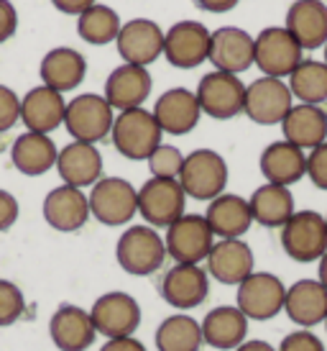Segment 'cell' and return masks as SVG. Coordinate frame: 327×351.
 Segmentation results:
<instances>
[{"instance_id":"cell-1","label":"cell","mask_w":327,"mask_h":351,"mask_svg":"<svg viewBox=\"0 0 327 351\" xmlns=\"http://www.w3.org/2000/svg\"><path fill=\"white\" fill-rule=\"evenodd\" d=\"M116 259L120 269L133 277H148L159 272L166 262L164 236L151 226H131L125 228L116 244Z\"/></svg>"},{"instance_id":"cell-2","label":"cell","mask_w":327,"mask_h":351,"mask_svg":"<svg viewBox=\"0 0 327 351\" xmlns=\"http://www.w3.org/2000/svg\"><path fill=\"white\" fill-rule=\"evenodd\" d=\"M161 128L156 123V118L151 110L146 108H133V110H123L118 113L113 121V147L118 149V154H123L125 159H148L154 154V149L161 144Z\"/></svg>"},{"instance_id":"cell-3","label":"cell","mask_w":327,"mask_h":351,"mask_svg":"<svg viewBox=\"0 0 327 351\" xmlns=\"http://www.w3.org/2000/svg\"><path fill=\"white\" fill-rule=\"evenodd\" d=\"M179 185L184 195L194 200H215L225 193L228 185V162L222 159L215 149H194L184 156L182 172H179Z\"/></svg>"},{"instance_id":"cell-4","label":"cell","mask_w":327,"mask_h":351,"mask_svg":"<svg viewBox=\"0 0 327 351\" xmlns=\"http://www.w3.org/2000/svg\"><path fill=\"white\" fill-rule=\"evenodd\" d=\"M116 110L110 108L105 95L97 93H82L72 98L64 110V128L69 131L72 141H85V144H97L113 131Z\"/></svg>"},{"instance_id":"cell-5","label":"cell","mask_w":327,"mask_h":351,"mask_svg":"<svg viewBox=\"0 0 327 351\" xmlns=\"http://www.w3.org/2000/svg\"><path fill=\"white\" fill-rule=\"evenodd\" d=\"M281 246L289 259L309 264L327 252V221L317 210H297L281 226Z\"/></svg>"},{"instance_id":"cell-6","label":"cell","mask_w":327,"mask_h":351,"mask_svg":"<svg viewBox=\"0 0 327 351\" xmlns=\"http://www.w3.org/2000/svg\"><path fill=\"white\" fill-rule=\"evenodd\" d=\"M90 215L103 226H125L138 213V190L123 177H103L90 190Z\"/></svg>"},{"instance_id":"cell-7","label":"cell","mask_w":327,"mask_h":351,"mask_svg":"<svg viewBox=\"0 0 327 351\" xmlns=\"http://www.w3.org/2000/svg\"><path fill=\"white\" fill-rule=\"evenodd\" d=\"M164 244L166 256H172L174 264H202L215 246V234L210 231L205 215L184 213L166 228Z\"/></svg>"},{"instance_id":"cell-8","label":"cell","mask_w":327,"mask_h":351,"mask_svg":"<svg viewBox=\"0 0 327 351\" xmlns=\"http://www.w3.org/2000/svg\"><path fill=\"white\" fill-rule=\"evenodd\" d=\"M187 208L179 180H166V177H151L138 187V213L144 215L146 226L151 228H169V226L182 218Z\"/></svg>"},{"instance_id":"cell-9","label":"cell","mask_w":327,"mask_h":351,"mask_svg":"<svg viewBox=\"0 0 327 351\" xmlns=\"http://www.w3.org/2000/svg\"><path fill=\"white\" fill-rule=\"evenodd\" d=\"M302 47L284 26H269L256 36L253 64L263 72V77H289L302 62Z\"/></svg>"},{"instance_id":"cell-10","label":"cell","mask_w":327,"mask_h":351,"mask_svg":"<svg viewBox=\"0 0 327 351\" xmlns=\"http://www.w3.org/2000/svg\"><path fill=\"white\" fill-rule=\"evenodd\" d=\"M194 95H197L200 110H202L205 116L215 118V121H231V118L243 113L246 85L241 82L238 75H228V72L212 69L210 75H205L200 80Z\"/></svg>"},{"instance_id":"cell-11","label":"cell","mask_w":327,"mask_h":351,"mask_svg":"<svg viewBox=\"0 0 327 351\" xmlns=\"http://www.w3.org/2000/svg\"><path fill=\"white\" fill-rule=\"evenodd\" d=\"M287 285L271 272H253L238 285L235 305L248 321H271L284 313Z\"/></svg>"},{"instance_id":"cell-12","label":"cell","mask_w":327,"mask_h":351,"mask_svg":"<svg viewBox=\"0 0 327 351\" xmlns=\"http://www.w3.org/2000/svg\"><path fill=\"white\" fill-rule=\"evenodd\" d=\"M90 318L95 323L97 336L103 333L105 339H125L133 336L141 326V305L133 295L113 290L92 302Z\"/></svg>"},{"instance_id":"cell-13","label":"cell","mask_w":327,"mask_h":351,"mask_svg":"<svg viewBox=\"0 0 327 351\" xmlns=\"http://www.w3.org/2000/svg\"><path fill=\"white\" fill-rule=\"evenodd\" d=\"M294 108V95L284 80L259 77L246 85L243 113L259 126H276Z\"/></svg>"},{"instance_id":"cell-14","label":"cell","mask_w":327,"mask_h":351,"mask_svg":"<svg viewBox=\"0 0 327 351\" xmlns=\"http://www.w3.org/2000/svg\"><path fill=\"white\" fill-rule=\"evenodd\" d=\"M212 31L200 21H179L164 34V57L176 69H194L210 57Z\"/></svg>"},{"instance_id":"cell-15","label":"cell","mask_w":327,"mask_h":351,"mask_svg":"<svg viewBox=\"0 0 327 351\" xmlns=\"http://www.w3.org/2000/svg\"><path fill=\"white\" fill-rule=\"evenodd\" d=\"M210 295V274L200 264H174L161 280V300L174 311L200 308Z\"/></svg>"},{"instance_id":"cell-16","label":"cell","mask_w":327,"mask_h":351,"mask_svg":"<svg viewBox=\"0 0 327 351\" xmlns=\"http://www.w3.org/2000/svg\"><path fill=\"white\" fill-rule=\"evenodd\" d=\"M116 47L123 57V64L148 67L164 54V31L156 21L133 19L120 26Z\"/></svg>"},{"instance_id":"cell-17","label":"cell","mask_w":327,"mask_h":351,"mask_svg":"<svg viewBox=\"0 0 327 351\" xmlns=\"http://www.w3.org/2000/svg\"><path fill=\"white\" fill-rule=\"evenodd\" d=\"M253 51H256V39L248 31L238 29V26H222V29L212 31L207 62H212V67L218 72L241 75L253 67Z\"/></svg>"},{"instance_id":"cell-18","label":"cell","mask_w":327,"mask_h":351,"mask_svg":"<svg viewBox=\"0 0 327 351\" xmlns=\"http://www.w3.org/2000/svg\"><path fill=\"white\" fill-rule=\"evenodd\" d=\"M49 336L59 351H87L95 343L97 331L90 318V311L67 302V305H59L51 315Z\"/></svg>"},{"instance_id":"cell-19","label":"cell","mask_w":327,"mask_h":351,"mask_svg":"<svg viewBox=\"0 0 327 351\" xmlns=\"http://www.w3.org/2000/svg\"><path fill=\"white\" fill-rule=\"evenodd\" d=\"M207 274L220 285H238L256 272V259L250 246L243 239H220L215 241L212 252L207 254Z\"/></svg>"},{"instance_id":"cell-20","label":"cell","mask_w":327,"mask_h":351,"mask_svg":"<svg viewBox=\"0 0 327 351\" xmlns=\"http://www.w3.org/2000/svg\"><path fill=\"white\" fill-rule=\"evenodd\" d=\"M151 113H154L161 134H169V136H184V134L194 131L200 123V116H202L197 95L187 88L166 90L161 98L156 100Z\"/></svg>"},{"instance_id":"cell-21","label":"cell","mask_w":327,"mask_h":351,"mask_svg":"<svg viewBox=\"0 0 327 351\" xmlns=\"http://www.w3.org/2000/svg\"><path fill=\"white\" fill-rule=\"evenodd\" d=\"M64 110H67L64 95L47 85H39L21 98V123L26 126V131L49 136L51 131L64 126Z\"/></svg>"},{"instance_id":"cell-22","label":"cell","mask_w":327,"mask_h":351,"mask_svg":"<svg viewBox=\"0 0 327 351\" xmlns=\"http://www.w3.org/2000/svg\"><path fill=\"white\" fill-rule=\"evenodd\" d=\"M151 88H154V80L148 75V69L135 67V64H120L105 80V100L118 113L144 108V103L151 95Z\"/></svg>"},{"instance_id":"cell-23","label":"cell","mask_w":327,"mask_h":351,"mask_svg":"<svg viewBox=\"0 0 327 351\" xmlns=\"http://www.w3.org/2000/svg\"><path fill=\"white\" fill-rule=\"evenodd\" d=\"M44 221L59 234H75L90 218V200L82 190L59 185L44 197Z\"/></svg>"},{"instance_id":"cell-24","label":"cell","mask_w":327,"mask_h":351,"mask_svg":"<svg viewBox=\"0 0 327 351\" xmlns=\"http://www.w3.org/2000/svg\"><path fill=\"white\" fill-rule=\"evenodd\" d=\"M57 172L62 177V185L77 190L92 187L97 180H103V154L95 144L72 141L64 149H59Z\"/></svg>"},{"instance_id":"cell-25","label":"cell","mask_w":327,"mask_h":351,"mask_svg":"<svg viewBox=\"0 0 327 351\" xmlns=\"http://www.w3.org/2000/svg\"><path fill=\"white\" fill-rule=\"evenodd\" d=\"M41 85L57 90V93H72L82 85L87 77V59L72 47H57L44 54L39 64Z\"/></svg>"},{"instance_id":"cell-26","label":"cell","mask_w":327,"mask_h":351,"mask_svg":"<svg viewBox=\"0 0 327 351\" xmlns=\"http://www.w3.org/2000/svg\"><path fill=\"white\" fill-rule=\"evenodd\" d=\"M200 326H202V343L218 351H235L248 336V318L238 305L212 308Z\"/></svg>"},{"instance_id":"cell-27","label":"cell","mask_w":327,"mask_h":351,"mask_svg":"<svg viewBox=\"0 0 327 351\" xmlns=\"http://www.w3.org/2000/svg\"><path fill=\"white\" fill-rule=\"evenodd\" d=\"M205 221L215 239H243L253 226V215H250V205L246 197L222 193L215 200H210L205 210Z\"/></svg>"},{"instance_id":"cell-28","label":"cell","mask_w":327,"mask_h":351,"mask_svg":"<svg viewBox=\"0 0 327 351\" xmlns=\"http://www.w3.org/2000/svg\"><path fill=\"white\" fill-rule=\"evenodd\" d=\"M284 313L299 328H312L327 318V290L319 280H297L287 287Z\"/></svg>"},{"instance_id":"cell-29","label":"cell","mask_w":327,"mask_h":351,"mask_svg":"<svg viewBox=\"0 0 327 351\" xmlns=\"http://www.w3.org/2000/svg\"><path fill=\"white\" fill-rule=\"evenodd\" d=\"M284 29L302 49H319L327 44V5L322 0H297L287 13Z\"/></svg>"},{"instance_id":"cell-30","label":"cell","mask_w":327,"mask_h":351,"mask_svg":"<svg viewBox=\"0 0 327 351\" xmlns=\"http://www.w3.org/2000/svg\"><path fill=\"white\" fill-rule=\"evenodd\" d=\"M57 156L59 149L54 144V138L47 134H34V131L21 134L10 149V162L26 177L47 175L49 169L57 167Z\"/></svg>"},{"instance_id":"cell-31","label":"cell","mask_w":327,"mask_h":351,"mask_svg":"<svg viewBox=\"0 0 327 351\" xmlns=\"http://www.w3.org/2000/svg\"><path fill=\"white\" fill-rule=\"evenodd\" d=\"M261 175L271 185H294L307 175V154L289 141H274L261 154Z\"/></svg>"},{"instance_id":"cell-32","label":"cell","mask_w":327,"mask_h":351,"mask_svg":"<svg viewBox=\"0 0 327 351\" xmlns=\"http://www.w3.org/2000/svg\"><path fill=\"white\" fill-rule=\"evenodd\" d=\"M281 131H284V141L299 147L302 152L304 149L312 152L327 141V113L319 106L299 103L281 121Z\"/></svg>"},{"instance_id":"cell-33","label":"cell","mask_w":327,"mask_h":351,"mask_svg":"<svg viewBox=\"0 0 327 351\" xmlns=\"http://www.w3.org/2000/svg\"><path fill=\"white\" fill-rule=\"evenodd\" d=\"M248 205L253 221L266 226V228H281L291 215L297 213L294 210V197L289 193V187L271 185V182L256 187L253 195L248 197Z\"/></svg>"},{"instance_id":"cell-34","label":"cell","mask_w":327,"mask_h":351,"mask_svg":"<svg viewBox=\"0 0 327 351\" xmlns=\"http://www.w3.org/2000/svg\"><path fill=\"white\" fill-rule=\"evenodd\" d=\"M159 351H200L202 349V326L189 313H174L164 318L156 328Z\"/></svg>"},{"instance_id":"cell-35","label":"cell","mask_w":327,"mask_h":351,"mask_svg":"<svg viewBox=\"0 0 327 351\" xmlns=\"http://www.w3.org/2000/svg\"><path fill=\"white\" fill-rule=\"evenodd\" d=\"M289 90L304 106H322L327 100V64L315 59H302L289 75Z\"/></svg>"},{"instance_id":"cell-36","label":"cell","mask_w":327,"mask_h":351,"mask_svg":"<svg viewBox=\"0 0 327 351\" xmlns=\"http://www.w3.org/2000/svg\"><path fill=\"white\" fill-rule=\"evenodd\" d=\"M120 16L110 5L95 3L92 8H87L82 16H77V34L79 39L92 44V47H105L113 44L120 34Z\"/></svg>"},{"instance_id":"cell-37","label":"cell","mask_w":327,"mask_h":351,"mask_svg":"<svg viewBox=\"0 0 327 351\" xmlns=\"http://www.w3.org/2000/svg\"><path fill=\"white\" fill-rule=\"evenodd\" d=\"M148 162V169H151V177H166V180H176L179 172H182L184 165V154L172 144H159L154 149V154L146 159Z\"/></svg>"},{"instance_id":"cell-38","label":"cell","mask_w":327,"mask_h":351,"mask_svg":"<svg viewBox=\"0 0 327 351\" xmlns=\"http://www.w3.org/2000/svg\"><path fill=\"white\" fill-rule=\"evenodd\" d=\"M26 313V298L10 280H0V328L13 326Z\"/></svg>"},{"instance_id":"cell-39","label":"cell","mask_w":327,"mask_h":351,"mask_svg":"<svg viewBox=\"0 0 327 351\" xmlns=\"http://www.w3.org/2000/svg\"><path fill=\"white\" fill-rule=\"evenodd\" d=\"M21 121V98L8 88L0 85V134H5Z\"/></svg>"},{"instance_id":"cell-40","label":"cell","mask_w":327,"mask_h":351,"mask_svg":"<svg viewBox=\"0 0 327 351\" xmlns=\"http://www.w3.org/2000/svg\"><path fill=\"white\" fill-rule=\"evenodd\" d=\"M276 351H325V343L319 341L317 333H312L309 328H299L294 333H287Z\"/></svg>"},{"instance_id":"cell-41","label":"cell","mask_w":327,"mask_h":351,"mask_svg":"<svg viewBox=\"0 0 327 351\" xmlns=\"http://www.w3.org/2000/svg\"><path fill=\"white\" fill-rule=\"evenodd\" d=\"M307 177L312 185L327 193V141L307 154Z\"/></svg>"},{"instance_id":"cell-42","label":"cell","mask_w":327,"mask_h":351,"mask_svg":"<svg viewBox=\"0 0 327 351\" xmlns=\"http://www.w3.org/2000/svg\"><path fill=\"white\" fill-rule=\"evenodd\" d=\"M18 200H16V195H10L8 190H0V234L3 231H10L13 226H16V221H18Z\"/></svg>"},{"instance_id":"cell-43","label":"cell","mask_w":327,"mask_h":351,"mask_svg":"<svg viewBox=\"0 0 327 351\" xmlns=\"http://www.w3.org/2000/svg\"><path fill=\"white\" fill-rule=\"evenodd\" d=\"M16 29H18V13L13 8V3L0 0V44H5L16 34Z\"/></svg>"},{"instance_id":"cell-44","label":"cell","mask_w":327,"mask_h":351,"mask_svg":"<svg viewBox=\"0 0 327 351\" xmlns=\"http://www.w3.org/2000/svg\"><path fill=\"white\" fill-rule=\"evenodd\" d=\"M97 0H51V5L59 13H67V16H82L87 8H92Z\"/></svg>"},{"instance_id":"cell-45","label":"cell","mask_w":327,"mask_h":351,"mask_svg":"<svg viewBox=\"0 0 327 351\" xmlns=\"http://www.w3.org/2000/svg\"><path fill=\"white\" fill-rule=\"evenodd\" d=\"M100 351H148V349L135 336H125V339H107Z\"/></svg>"},{"instance_id":"cell-46","label":"cell","mask_w":327,"mask_h":351,"mask_svg":"<svg viewBox=\"0 0 327 351\" xmlns=\"http://www.w3.org/2000/svg\"><path fill=\"white\" fill-rule=\"evenodd\" d=\"M197 5L202 10H207V13H228V10H233L241 0H194Z\"/></svg>"},{"instance_id":"cell-47","label":"cell","mask_w":327,"mask_h":351,"mask_svg":"<svg viewBox=\"0 0 327 351\" xmlns=\"http://www.w3.org/2000/svg\"><path fill=\"white\" fill-rule=\"evenodd\" d=\"M235 351H276L269 341H261V339H246Z\"/></svg>"},{"instance_id":"cell-48","label":"cell","mask_w":327,"mask_h":351,"mask_svg":"<svg viewBox=\"0 0 327 351\" xmlns=\"http://www.w3.org/2000/svg\"><path fill=\"white\" fill-rule=\"evenodd\" d=\"M317 280L322 282V287L327 290V252H325V256L319 259V272H317Z\"/></svg>"},{"instance_id":"cell-49","label":"cell","mask_w":327,"mask_h":351,"mask_svg":"<svg viewBox=\"0 0 327 351\" xmlns=\"http://www.w3.org/2000/svg\"><path fill=\"white\" fill-rule=\"evenodd\" d=\"M325 64H327V44H325Z\"/></svg>"},{"instance_id":"cell-50","label":"cell","mask_w":327,"mask_h":351,"mask_svg":"<svg viewBox=\"0 0 327 351\" xmlns=\"http://www.w3.org/2000/svg\"><path fill=\"white\" fill-rule=\"evenodd\" d=\"M325 326H327V318H325Z\"/></svg>"},{"instance_id":"cell-51","label":"cell","mask_w":327,"mask_h":351,"mask_svg":"<svg viewBox=\"0 0 327 351\" xmlns=\"http://www.w3.org/2000/svg\"><path fill=\"white\" fill-rule=\"evenodd\" d=\"M325 221H327V215H325Z\"/></svg>"}]
</instances>
